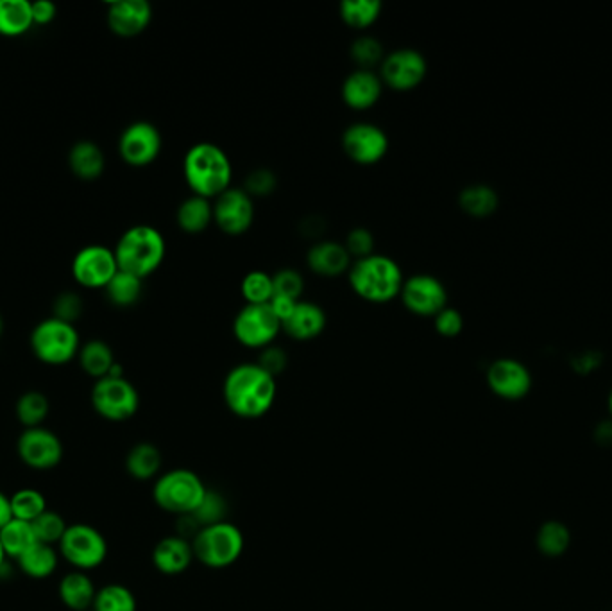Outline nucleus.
<instances>
[{"label":"nucleus","instance_id":"1","mask_svg":"<svg viewBox=\"0 0 612 611\" xmlns=\"http://www.w3.org/2000/svg\"><path fill=\"white\" fill-rule=\"evenodd\" d=\"M276 379L258 364H240L224 380V400L240 418H260L276 400Z\"/></svg>","mask_w":612,"mask_h":611},{"label":"nucleus","instance_id":"2","mask_svg":"<svg viewBox=\"0 0 612 611\" xmlns=\"http://www.w3.org/2000/svg\"><path fill=\"white\" fill-rule=\"evenodd\" d=\"M183 174L194 196L215 199L231 189L233 167L221 147L212 142H199L188 149Z\"/></svg>","mask_w":612,"mask_h":611},{"label":"nucleus","instance_id":"3","mask_svg":"<svg viewBox=\"0 0 612 611\" xmlns=\"http://www.w3.org/2000/svg\"><path fill=\"white\" fill-rule=\"evenodd\" d=\"M348 280L353 293L369 303L391 302L405 284L401 267L391 257L374 253L351 264Z\"/></svg>","mask_w":612,"mask_h":611},{"label":"nucleus","instance_id":"4","mask_svg":"<svg viewBox=\"0 0 612 611\" xmlns=\"http://www.w3.org/2000/svg\"><path fill=\"white\" fill-rule=\"evenodd\" d=\"M165 251L167 244L162 233L149 224H136L122 233L113 253L120 271L144 280L162 266Z\"/></svg>","mask_w":612,"mask_h":611},{"label":"nucleus","instance_id":"5","mask_svg":"<svg viewBox=\"0 0 612 611\" xmlns=\"http://www.w3.org/2000/svg\"><path fill=\"white\" fill-rule=\"evenodd\" d=\"M203 481L190 470H172L154 484L156 504L172 515L185 517L196 513L206 495Z\"/></svg>","mask_w":612,"mask_h":611},{"label":"nucleus","instance_id":"6","mask_svg":"<svg viewBox=\"0 0 612 611\" xmlns=\"http://www.w3.org/2000/svg\"><path fill=\"white\" fill-rule=\"evenodd\" d=\"M31 348L36 359L43 364L63 366L76 357L81 345L74 325L52 316L34 327Z\"/></svg>","mask_w":612,"mask_h":611},{"label":"nucleus","instance_id":"7","mask_svg":"<svg viewBox=\"0 0 612 611\" xmlns=\"http://www.w3.org/2000/svg\"><path fill=\"white\" fill-rule=\"evenodd\" d=\"M194 558L210 568L233 565L244 551V536L235 525H206L192 542Z\"/></svg>","mask_w":612,"mask_h":611},{"label":"nucleus","instance_id":"8","mask_svg":"<svg viewBox=\"0 0 612 611\" xmlns=\"http://www.w3.org/2000/svg\"><path fill=\"white\" fill-rule=\"evenodd\" d=\"M58 551L63 560L76 570L88 572L104 563L108 556V543L92 525L72 524L63 534Z\"/></svg>","mask_w":612,"mask_h":611},{"label":"nucleus","instance_id":"9","mask_svg":"<svg viewBox=\"0 0 612 611\" xmlns=\"http://www.w3.org/2000/svg\"><path fill=\"white\" fill-rule=\"evenodd\" d=\"M140 396L124 377H104L92 389V407L108 422H126L135 416Z\"/></svg>","mask_w":612,"mask_h":611},{"label":"nucleus","instance_id":"10","mask_svg":"<svg viewBox=\"0 0 612 611\" xmlns=\"http://www.w3.org/2000/svg\"><path fill=\"white\" fill-rule=\"evenodd\" d=\"M281 332V321L267 305H246L233 321V334L240 345L264 350Z\"/></svg>","mask_w":612,"mask_h":611},{"label":"nucleus","instance_id":"11","mask_svg":"<svg viewBox=\"0 0 612 611\" xmlns=\"http://www.w3.org/2000/svg\"><path fill=\"white\" fill-rule=\"evenodd\" d=\"M20 461L36 472L54 470L63 459V443L54 432L45 427L26 429L17 441Z\"/></svg>","mask_w":612,"mask_h":611},{"label":"nucleus","instance_id":"12","mask_svg":"<svg viewBox=\"0 0 612 611\" xmlns=\"http://www.w3.org/2000/svg\"><path fill=\"white\" fill-rule=\"evenodd\" d=\"M119 273L115 253L101 244L86 246L72 260V276L86 289H106L111 278Z\"/></svg>","mask_w":612,"mask_h":611},{"label":"nucleus","instance_id":"13","mask_svg":"<svg viewBox=\"0 0 612 611\" xmlns=\"http://www.w3.org/2000/svg\"><path fill=\"white\" fill-rule=\"evenodd\" d=\"M428 65L425 56L414 49H398L385 56L380 65V79L383 85L396 90L408 92L419 87L426 78Z\"/></svg>","mask_w":612,"mask_h":611},{"label":"nucleus","instance_id":"14","mask_svg":"<svg viewBox=\"0 0 612 611\" xmlns=\"http://www.w3.org/2000/svg\"><path fill=\"white\" fill-rule=\"evenodd\" d=\"M342 149L351 162L358 165H374L382 162L387 155L389 138L382 128L369 122H357L344 131Z\"/></svg>","mask_w":612,"mask_h":611},{"label":"nucleus","instance_id":"15","mask_svg":"<svg viewBox=\"0 0 612 611\" xmlns=\"http://www.w3.org/2000/svg\"><path fill=\"white\" fill-rule=\"evenodd\" d=\"M401 302L412 314L430 318L448 307V291L439 278L414 275L401 287Z\"/></svg>","mask_w":612,"mask_h":611},{"label":"nucleus","instance_id":"16","mask_svg":"<svg viewBox=\"0 0 612 611\" xmlns=\"http://www.w3.org/2000/svg\"><path fill=\"white\" fill-rule=\"evenodd\" d=\"M162 147V133L151 122H133L120 135V156L133 167L153 164L162 153Z\"/></svg>","mask_w":612,"mask_h":611},{"label":"nucleus","instance_id":"17","mask_svg":"<svg viewBox=\"0 0 612 611\" xmlns=\"http://www.w3.org/2000/svg\"><path fill=\"white\" fill-rule=\"evenodd\" d=\"M213 221L228 235L246 233L255 221L253 199L246 190L231 187L213 201Z\"/></svg>","mask_w":612,"mask_h":611},{"label":"nucleus","instance_id":"18","mask_svg":"<svg viewBox=\"0 0 612 611\" xmlns=\"http://www.w3.org/2000/svg\"><path fill=\"white\" fill-rule=\"evenodd\" d=\"M487 384L503 400H521L532 389V373L518 359H496L487 370Z\"/></svg>","mask_w":612,"mask_h":611},{"label":"nucleus","instance_id":"19","mask_svg":"<svg viewBox=\"0 0 612 611\" xmlns=\"http://www.w3.org/2000/svg\"><path fill=\"white\" fill-rule=\"evenodd\" d=\"M108 26L115 35L131 38L144 33L153 20L147 0H115L108 4Z\"/></svg>","mask_w":612,"mask_h":611},{"label":"nucleus","instance_id":"20","mask_svg":"<svg viewBox=\"0 0 612 611\" xmlns=\"http://www.w3.org/2000/svg\"><path fill=\"white\" fill-rule=\"evenodd\" d=\"M383 83L374 70L358 69L342 83V101L353 110H369L380 101Z\"/></svg>","mask_w":612,"mask_h":611},{"label":"nucleus","instance_id":"21","mask_svg":"<svg viewBox=\"0 0 612 611\" xmlns=\"http://www.w3.org/2000/svg\"><path fill=\"white\" fill-rule=\"evenodd\" d=\"M326 328L324 310L312 302H298L289 316L281 321V330L296 341H310Z\"/></svg>","mask_w":612,"mask_h":611},{"label":"nucleus","instance_id":"22","mask_svg":"<svg viewBox=\"0 0 612 611\" xmlns=\"http://www.w3.org/2000/svg\"><path fill=\"white\" fill-rule=\"evenodd\" d=\"M306 264L315 275L324 278L344 275L351 267V255L344 244L333 241H323L315 244L306 255Z\"/></svg>","mask_w":612,"mask_h":611},{"label":"nucleus","instance_id":"23","mask_svg":"<svg viewBox=\"0 0 612 611\" xmlns=\"http://www.w3.org/2000/svg\"><path fill=\"white\" fill-rule=\"evenodd\" d=\"M194 558V549L181 536H167L158 542L153 551L154 567L162 574L176 576L185 572Z\"/></svg>","mask_w":612,"mask_h":611},{"label":"nucleus","instance_id":"24","mask_svg":"<svg viewBox=\"0 0 612 611\" xmlns=\"http://www.w3.org/2000/svg\"><path fill=\"white\" fill-rule=\"evenodd\" d=\"M58 590H60L61 603L65 604L68 610H92L97 590L86 572L81 570L70 572L61 579Z\"/></svg>","mask_w":612,"mask_h":611},{"label":"nucleus","instance_id":"25","mask_svg":"<svg viewBox=\"0 0 612 611\" xmlns=\"http://www.w3.org/2000/svg\"><path fill=\"white\" fill-rule=\"evenodd\" d=\"M68 165L81 180H97L104 173V153L92 140H81L70 149Z\"/></svg>","mask_w":612,"mask_h":611},{"label":"nucleus","instance_id":"26","mask_svg":"<svg viewBox=\"0 0 612 611\" xmlns=\"http://www.w3.org/2000/svg\"><path fill=\"white\" fill-rule=\"evenodd\" d=\"M176 221L185 233H203L213 221L212 201L201 196H190L179 205Z\"/></svg>","mask_w":612,"mask_h":611},{"label":"nucleus","instance_id":"27","mask_svg":"<svg viewBox=\"0 0 612 611\" xmlns=\"http://www.w3.org/2000/svg\"><path fill=\"white\" fill-rule=\"evenodd\" d=\"M33 26V6H31V2H27V0H0V35H24Z\"/></svg>","mask_w":612,"mask_h":611},{"label":"nucleus","instance_id":"28","mask_svg":"<svg viewBox=\"0 0 612 611\" xmlns=\"http://www.w3.org/2000/svg\"><path fill=\"white\" fill-rule=\"evenodd\" d=\"M17 565L26 576L45 579L56 572L58 552L52 545L36 542L29 551L18 558Z\"/></svg>","mask_w":612,"mask_h":611},{"label":"nucleus","instance_id":"29","mask_svg":"<svg viewBox=\"0 0 612 611\" xmlns=\"http://www.w3.org/2000/svg\"><path fill=\"white\" fill-rule=\"evenodd\" d=\"M77 357H79V364H81L83 371L97 380L108 377L113 364L117 362L110 345L104 343V341H99V339L88 341L86 345L81 346Z\"/></svg>","mask_w":612,"mask_h":611},{"label":"nucleus","instance_id":"30","mask_svg":"<svg viewBox=\"0 0 612 611\" xmlns=\"http://www.w3.org/2000/svg\"><path fill=\"white\" fill-rule=\"evenodd\" d=\"M162 468V454L151 443H138L129 450L126 470L136 481H149Z\"/></svg>","mask_w":612,"mask_h":611},{"label":"nucleus","instance_id":"31","mask_svg":"<svg viewBox=\"0 0 612 611\" xmlns=\"http://www.w3.org/2000/svg\"><path fill=\"white\" fill-rule=\"evenodd\" d=\"M500 198L491 185L476 183L462 189L459 194V205L466 214L473 217H487L498 208Z\"/></svg>","mask_w":612,"mask_h":611},{"label":"nucleus","instance_id":"32","mask_svg":"<svg viewBox=\"0 0 612 611\" xmlns=\"http://www.w3.org/2000/svg\"><path fill=\"white\" fill-rule=\"evenodd\" d=\"M537 551L546 558H559L566 554L571 545V533L568 525L559 520L544 522L536 534Z\"/></svg>","mask_w":612,"mask_h":611},{"label":"nucleus","instance_id":"33","mask_svg":"<svg viewBox=\"0 0 612 611\" xmlns=\"http://www.w3.org/2000/svg\"><path fill=\"white\" fill-rule=\"evenodd\" d=\"M36 543L33 525L13 518L9 524L0 529V545L8 558L17 561L24 552L29 551Z\"/></svg>","mask_w":612,"mask_h":611},{"label":"nucleus","instance_id":"34","mask_svg":"<svg viewBox=\"0 0 612 611\" xmlns=\"http://www.w3.org/2000/svg\"><path fill=\"white\" fill-rule=\"evenodd\" d=\"M382 13L380 0H344L340 2V18L353 29L373 26Z\"/></svg>","mask_w":612,"mask_h":611},{"label":"nucleus","instance_id":"35","mask_svg":"<svg viewBox=\"0 0 612 611\" xmlns=\"http://www.w3.org/2000/svg\"><path fill=\"white\" fill-rule=\"evenodd\" d=\"M142 284L144 280L138 276L120 271L111 278L110 284L106 285V294L110 302L117 307H133L140 296H142Z\"/></svg>","mask_w":612,"mask_h":611},{"label":"nucleus","instance_id":"36","mask_svg":"<svg viewBox=\"0 0 612 611\" xmlns=\"http://www.w3.org/2000/svg\"><path fill=\"white\" fill-rule=\"evenodd\" d=\"M49 400L47 396L40 391H27L24 395L18 398L17 402V418L18 422L24 425V429H34V427H42L45 418L49 416Z\"/></svg>","mask_w":612,"mask_h":611},{"label":"nucleus","instance_id":"37","mask_svg":"<svg viewBox=\"0 0 612 611\" xmlns=\"http://www.w3.org/2000/svg\"><path fill=\"white\" fill-rule=\"evenodd\" d=\"M11 513L13 518L33 524L36 518L47 511V500L43 497L42 491L34 488H22L15 491L11 497Z\"/></svg>","mask_w":612,"mask_h":611},{"label":"nucleus","instance_id":"38","mask_svg":"<svg viewBox=\"0 0 612 611\" xmlns=\"http://www.w3.org/2000/svg\"><path fill=\"white\" fill-rule=\"evenodd\" d=\"M94 611H136L133 592L122 585L102 586L95 595Z\"/></svg>","mask_w":612,"mask_h":611},{"label":"nucleus","instance_id":"39","mask_svg":"<svg viewBox=\"0 0 612 611\" xmlns=\"http://www.w3.org/2000/svg\"><path fill=\"white\" fill-rule=\"evenodd\" d=\"M240 291L247 305H267L274 298L272 276L264 271H251L244 276Z\"/></svg>","mask_w":612,"mask_h":611},{"label":"nucleus","instance_id":"40","mask_svg":"<svg viewBox=\"0 0 612 611\" xmlns=\"http://www.w3.org/2000/svg\"><path fill=\"white\" fill-rule=\"evenodd\" d=\"M31 525H33L36 542L52 545V547L60 545L61 538H63V534L68 529L65 518L61 517L60 513L51 511V509H47Z\"/></svg>","mask_w":612,"mask_h":611},{"label":"nucleus","instance_id":"41","mask_svg":"<svg viewBox=\"0 0 612 611\" xmlns=\"http://www.w3.org/2000/svg\"><path fill=\"white\" fill-rule=\"evenodd\" d=\"M349 54L362 70H373L376 65H382L383 58H385L382 44L373 36L357 38L351 45Z\"/></svg>","mask_w":612,"mask_h":611},{"label":"nucleus","instance_id":"42","mask_svg":"<svg viewBox=\"0 0 612 611\" xmlns=\"http://www.w3.org/2000/svg\"><path fill=\"white\" fill-rule=\"evenodd\" d=\"M274 282V296H283L294 302H301L305 280L296 269H281L272 276Z\"/></svg>","mask_w":612,"mask_h":611},{"label":"nucleus","instance_id":"43","mask_svg":"<svg viewBox=\"0 0 612 611\" xmlns=\"http://www.w3.org/2000/svg\"><path fill=\"white\" fill-rule=\"evenodd\" d=\"M224 513H226V504L219 493L206 491L201 506L196 509V513H192L196 517L197 522L206 527V525L221 524L224 522Z\"/></svg>","mask_w":612,"mask_h":611},{"label":"nucleus","instance_id":"44","mask_svg":"<svg viewBox=\"0 0 612 611\" xmlns=\"http://www.w3.org/2000/svg\"><path fill=\"white\" fill-rule=\"evenodd\" d=\"M344 246L351 255V259H366L369 255H373V233L369 232L367 228H355L348 233Z\"/></svg>","mask_w":612,"mask_h":611},{"label":"nucleus","instance_id":"45","mask_svg":"<svg viewBox=\"0 0 612 611\" xmlns=\"http://www.w3.org/2000/svg\"><path fill=\"white\" fill-rule=\"evenodd\" d=\"M276 185H278L276 174L269 169H256L247 176L244 190L249 196H269L276 190Z\"/></svg>","mask_w":612,"mask_h":611},{"label":"nucleus","instance_id":"46","mask_svg":"<svg viewBox=\"0 0 612 611\" xmlns=\"http://www.w3.org/2000/svg\"><path fill=\"white\" fill-rule=\"evenodd\" d=\"M54 318L72 323L83 314V302L76 293H63L54 300Z\"/></svg>","mask_w":612,"mask_h":611},{"label":"nucleus","instance_id":"47","mask_svg":"<svg viewBox=\"0 0 612 611\" xmlns=\"http://www.w3.org/2000/svg\"><path fill=\"white\" fill-rule=\"evenodd\" d=\"M435 330L442 337H457L464 328V318L453 307L442 309L434 318Z\"/></svg>","mask_w":612,"mask_h":611},{"label":"nucleus","instance_id":"48","mask_svg":"<svg viewBox=\"0 0 612 611\" xmlns=\"http://www.w3.org/2000/svg\"><path fill=\"white\" fill-rule=\"evenodd\" d=\"M256 364L276 379L287 368V353L283 352L278 346H267L260 353V361Z\"/></svg>","mask_w":612,"mask_h":611},{"label":"nucleus","instance_id":"49","mask_svg":"<svg viewBox=\"0 0 612 611\" xmlns=\"http://www.w3.org/2000/svg\"><path fill=\"white\" fill-rule=\"evenodd\" d=\"M31 6H33L34 26H47V24H51L52 20L56 18V13H58L56 4L49 2V0L31 2Z\"/></svg>","mask_w":612,"mask_h":611},{"label":"nucleus","instance_id":"50","mask_svg":"<svg viewBox=\"0 0 612 611\" xmlns=\"http://www.w3.org/2000/svg\"><path fill=\"white\" fill-rule=\"evenodd\" d=\"M296 303L298 302H294V300H289V298H283V296H274L271 302H269V307H271L272 312H274V314L278 316V319H280V321H283V319L289 316L290 312H292V309L296 307Z\"/></svg>","mask_w":612,"mask_h":611},{"label":"nucleus","instance_id":"51","mask_svg":"<svg viewBox=\"0 0 612 611\" xmlns=\"http://www.w3.org/2000/svg\"><path fill=\"white\" fill-rule=\"evenodd\" d=\"M13 520V513H11V500H9L6 493L0 491V529L4 525L9 524Z\"/></svg>","mask_w":612,"mask_h":611},{"label":"nucleus","instance_id":"52","mask_svg":"<svg viewBox=\"0 0 612 611\" xmlns=\"http://www.w3.org/2000/svg\"><path fill=\"white\" fill-rule=\"evenodd\" d=\"M596 441H600L602 445H611L612 443V420L598 425L596 429Z\"/></svg>","mask_w":612,"mask_h":611},{"label":"nucleus","instance_id":"53","mask_svg":"<svg viewBox=\"0 0 612 611\" xmlns=\"http://www.w3.org/2000/svg\"><path fill=\"white\" fill-rule=\"evenodd\" d=\"M6 560H8V556H6V552H4L2 545H0V570L6 567Z\"/></svg>","mask_w":612,"mask_h":611},{"label":"nucleus","instance_id":"54","mask_svg":"<svg viewBox=\"0 0 612 611\" xmlns=\"http://www.w3.org/2000/svg\"><path fill=\"white\" fill-rule=\"evenodd\" d=\"M609 413H611L612 416V389L611 393H609Z\"/></svg>","mask_w":612,"mask_h":611},{"label":"nucleus","instance_id":"55","mask_svg":"<svg viewBox=\"0 0 612 611\" xmlns=\"http://www.w3.org/2000/svg\"><path fill=\"white\" fill-rule=\"evenodd\" d=\"M2 330H4V321H2V316H0V336H2Z\"/></svg>","mask_w":612,"mask_h":611},{"label":"nucleus","instance_id":"56","mask_svg":"<svg viewBox=\"0 0 612 611\" xmlns=\"http://www.w3.org/2000/svg\"><path fill=\"white\" fill-rule=\"evenodd\" d=\"M86 611H94V610H86Z\"/></svg>","mask_w":612,"mask_h":611}]
</instances>
